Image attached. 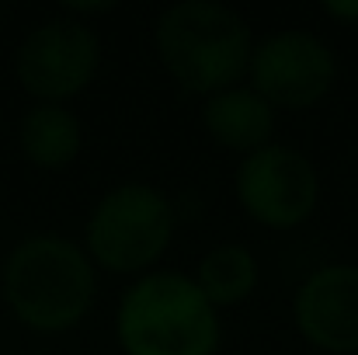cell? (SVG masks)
Segmentation results:
<instances>
[{
  "mask_svg": "<svg viewBox=\"0 0 358 355\" xmlns=\"http://www.w3.org/2000/svg\"><path fill=\"white\" fill-rule=\"evenodd\" d=\"M192 279L202 289V296L220 310V307H234L254 293L261 268H257V258L243 244H216L202 254Z\"/></svg>",
  "mask_w": 358,
  "mask_h": 355,
  "instance_id": "obj_11",
  "label": "cell"
},
{
  "mask_svg": "<svg viewBox=\"0 0 358 355\" xmlns=\"http://www.w3.org/2000/svg\"><path fill=\"white\" fill-rule=\"evenodd\" d=\"M115 4H80V0H73V4H66V11L73 14V18H80V14H101V11H112Z\"/></svg>",
  "mask_w": 358,
  "mask_h": 355,
  "instance_id": "obj_13",
  "label": "cell"
},
{
  "mask_svg": "<svg viewBox=\"0 0 358 355\" xmlns=\"http://www.w3.org/2000/svg\"><path fill=\"white\" fill-rule=\"evenodd\" d=\"M17 143L21 153L45 171H59L66 167L84 143V125L66 105L56 102H35L17 125Z\"/></svg>",
  "mask_w": 358,
  "mask_h": 355,
  "instance_id": "obj_10",
  "label": "cell"
},
{
  "mask_svg": "<svg viewBox=\"0 0 358 355\" xmlns=\"http://www.w3.org/2000/svg\"><path fill=\"white\" fill-rule=\"evenodd\" d=\"M101 67V39L98 32L73 18L56 14L42 25H35L14 56V70L21 88L35 102H56L66 105L77 98Z\"/></svg>",
  "mask_w": 358,
  "mask_h": 355,
  "instance_id": "obj_5",
  "label": "cell"
},
{
  "mask_svg": "<svg viewBox=\"0 0 358 355\" xmlns=\"http://www.w3.org/2000/svg\"><path fill=\"white\" fill-rule=\"evenodd\" d=\"M174 202L146 181L108 188L87 220V258L108 272L132 275L150 268L174 237Z\"/></svg>",
  "mask_w": 358,
  "mask_h": 355,
  "instance_id": "obj_4",
  "label": "cell"
},
{
  "mask_svg": "<svg viewBox=\"0 0 358 355\" xmlns=\"http://www.w3.org/2000/svg\"><path fill=\"white\" fill-rule=\"evenodd\" d=\"M153 46L185 91L209 98L247 74L254 39L234 7L220 0H178L160 11Z\"/></svg>",
  "mask_w": 358,
  "mask_h": 355,
  "instance_id": "obj_2",
  "label": "cell"
},
{
  "mask_svg": "<svg viewBox=\"0 0 358 355\" xmlns=\"http://www.w3.org/2000/svg\"><path fill=\"white\" fill-rule=\"evenodd\" d=\"M247 74L271 109H313L338 81V56L317 32L282 28L254 42Z\"/></svg>",
  "mask_w": 358,
  "mask_h": 355,
  "instance_id": "obj_6",
  "label": "cell"
},
{
  "mask_svg": "<svg viewBox=\"0 0 358 355\" xmlns=\"http://www.w3.org/2000/svg\"><path fill=\"white\" fill-rule=\"evenodd\" d=\"M115 335L125 355H216L220 310L202 296L195 279L160 268L125 286Z\"/></svg>",
  "mask_w": 358,
  "mask_h": 355,
  "instance_id": "obj_3",
  "label": "cell"
},
{
  "mask_svg": "<svg viewBox=\"0 0 358 355\" xmlns=\"http://www.w3.org/2000/svg\"><path fill=\"white\" fill-rule=\"evenodd\" d=\"M327 18L345 21V25H358V0H324L320 4Z\"/></svg>",
  "mask_w": 358,
  "mask_h": 355,
  "instance_id": "obj_12",
  "label": "cell"
},
{
  "mask_svg": "<svg viewBox=\"0 0 358 355\" xmlns=\"http://www.w3.org/2000/svg\"><path fill=\"white\" fill-rule=\"evenodd\" d=\"M202 125L206 132L227 146V150H237V153H254L261 146L271 143V132H275V109L254 91V88H243L234 84L227 91H216L206 98L202 105Z\"/></svg>",
  "mask_w": 358,
  "mask_h": 355,
  "instance_id": "obj_9",
  "label": "cell"
},
{
  "mask_svg": "<svg viewBox=\"0 0 358 355\" xmlns=\"http://www.w3.org/2000/svg\"><path fill=\"white\" fill-rule=\"evenodd\" d=\"M234 192L243 213L271 230H292L317 209L320 178L306 153L285 143H268L240 160Z\"/></svg>",
  "mask_w": 358,
  "mask_h": 355,
  "instance_id": "obj_7",
  "label": "cell"
},
{
  "mask_svg": "<svg viewBox=\"0 0 358 355\" xmlns=\"http://www.w3.org/2000/svg\"><path fill=\"white\" fill-rule=\"evenodd\" d=\"M292 317L310 345L334 355L358 352V265L313 268L296 289Z\"/></svg>",
  "mask_w": 358,
  "mask_h": 355,
  "instance_id": "obj_8",
  "label": "cell"
},
{
  "mask_svg": "<svg viewBox=\"0 0 358 355\" xmlns=\"http://www.w3.org/2000/svg\"><path fill=\"white\" fill-rule=\"evenodd\" d=\"M0 289L3 303L24 328L38 335H63L91 314L98 275L87 251L70 237L31 234L10 247Z\"/></svg>",
  "mask_w": 358,
  "mask_h": 355,
  "instance_id": "obj_1",
  "label": "cell"
}]
</instances>
